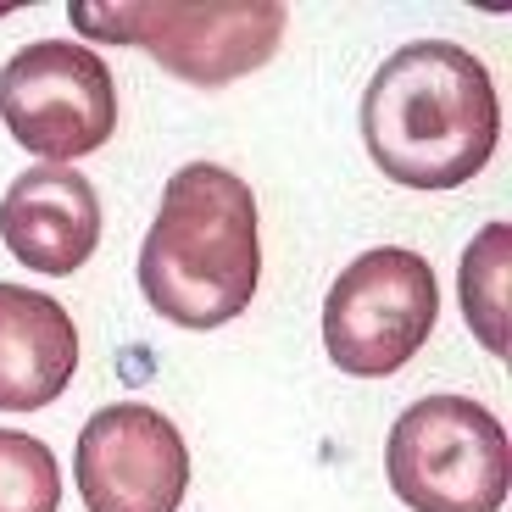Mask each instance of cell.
Masks as SVG:
<instances>
[{
    "label": "cell",
    "instance_id": "2",
    "mask_svg": "<svg viewBox=\"0 0 512 512\" xmlns=\"http://www.w3.org/2000/svg\"><path fill=\"white\" fill-rule=\"evenodd\" d=\"M256 284H262V234L251 184L218 162L179 167L140 245V290L151 312L206 334L240 318Z\"/></svg>",
    "mask_w": 512,
    "mask_h": 512
},
{
    "label": "cell",
    "instance_id": "3",
    "mask_svg": "<svg viewBox=\"0 0 512 512\" xmlns=\"http://www.w3.org/2000/svg\"><path fill=\"white\" fill-rule=\"evenodd\" d=\"M67 17L84 39L140 45L201 90L268 67L290 23L279 0H73Z\"/></svg>",
    "mask_w": 512,
    "mask_h": 512
},
{
    "label": "cell",
    "instance_id": "5",
    "mask_svg": "<svg viewBox=\"0 0 512 512\" xmlns=\"http://www.w3.org/2000/svg\"><path fill=\"white\" fill-rule=\"evenodd\" d=\"M440 323V284L429 256L373 245L323 295V351L346 379H390L423 351Z\"/></svg>",
    "mask_w": 512,
    "mask_h": 512
},
{
    "label": "cell",
    "instance_id": "8",
    "mask_svg": "<svg viewBox=\"0 0 512 512\" xmlns=\"http://www.w3.org/2000/svg\"><path fill=\"white\" fill-rule=\"evenodd\" d=\"M0 240L28 273L67 279L101 245V195L78 167H28L6 184Z\"/></svg>",
    "mask_w": 512,
    "mask_h": 512
},
{
    "label": "cell",
    "instance_id": "4",
    "mask_svg": "<svg viewBox=\"0 0 512 512\" xmlns=\"http://www.w3.org/2000/svg\"><path fill=\"white\" fill-rule=\"evenodd\" d=\"M507 429L474 396H423L390 423L384 479L412 512H501Z\"/></svg>",
    "mask_w": 512,
    "mask_h": 512
},
{
    "label": "cell",
    "instance_id": "6",
    "mask_svg": "<svg viewBox=\"0 0 512 512\" xmlns=\"http://www.w3.org/2000/svg\"><path fill=\"white\" fill-rule=\"evenodd\" d=\"M0 123L45 167H73L117 128L112 67L78 39H34L0 67Z\"/></svg>",
    "mask_w": 512,
    "mask_h": 512
},
{
    "label": "cell",
    "instance_id": "10",
    "mask_svg": "<svg viewBox=\"0 0 512 512\" xmlns=\"http://www.w3.org/2000/svg\"><path fill=\"white\" fill-rule=\"evenodd\" d=\"M507 273H512V229L485 223L474 245L462 251V312L474 323L479 346L507 357Z\"/></svg>",
    "mask_w": 512,
    "mask_h": 512
},
{
    "label": "cell",
    "instance_id": "1",
    "mask_svg": "<svg viewBox=\"0 0 512 512\" xmlns=\"http://www.w3.org/2000/svg\"><path fill=\"white\" fill-rule=\"evenodd\" d=\"M501 106L490 67L468 45L412 39L384 56L362 90V140L384 179L407 190H457L490 162Z\"/></svg>",
    "mask_w": 512,
    "mask_h": 512
},
{
    "label": "cell",
    "instance_id": "7",
    "mask_svg": "<svg viewBox=\"0 0 512 512\" xmlns=\"http://www.w3.org/2000/svg\"><path fill=\"white\" fill-rule=\"evenodd\" d=\"M73 485L84 512H179L190 490V446L167 412L112 401L78 429Z\"/></svg>",
    "mask_w": 512,
    "mask_h": 512
},
{
    "label": "cell",
    "instance_id": "11",
    "mask_svg": "<svg viewBox=\"0 0 512 512\" xmlns=\"http://www.w3.org/2000/svg\"><path fill=\"white\" fill-rule=\"evenodd\" d=\"M0 512H62V462L39 435L0 429Z\"/></svg>",
    "mask_w": 512,
    "mask_h": 512
},
{
    "label": "cell",
    "instance_id": "9",
    "mask_svg": "<svg viewBox=\"0 0 512 512\" xmlns=\"http://www.w3.org/2000/svg\"><path fill=\"white\" fill-rule=\"evenodd\" d=\"M78 329L45 290L0 284V412H39L73 384Z\"/></svg>",
    "mask_w": 512,
    "mask_h": 512
}]
</instances>
